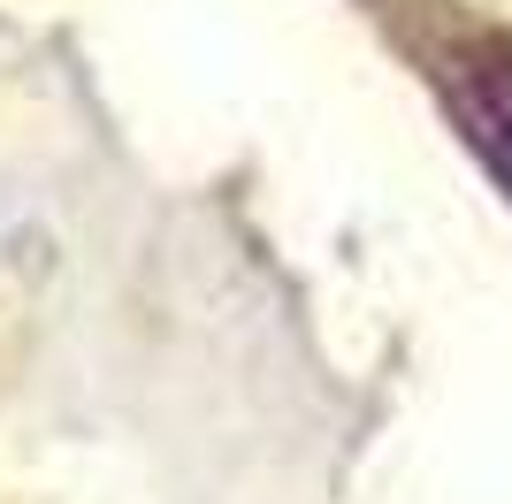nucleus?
Here are the masks:
<instances>
[{
	"instance_id": "nucleus-1",
	"label": "nucleus",
	"mask_w": 512,
	"mask_h": 504,
	"mask_svg": "<svg viewBox=\"0 0 512 504\" xmlns=\"http://www.w3.org/2000/svg\"><path fill=\"white\" fill-rule=\"evenodd\" d=\"M474 115H482V146L505 168L512 184V62H482L474 69Z\"/></svg>"
}]
</instances>
